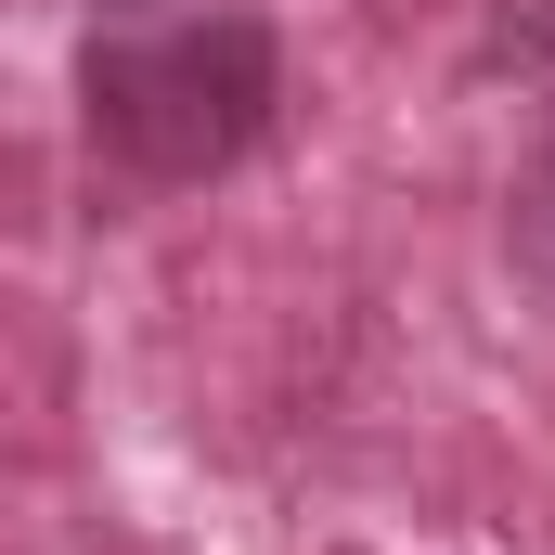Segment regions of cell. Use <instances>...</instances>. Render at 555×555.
<instances>
[{
	"label": "cell",
	"mask_w": 555,
	"mask_h": 555,
	"mask_svg": "<svg viewBox=\"0 0 555 555\" xmlns=\"http://www.w3.org/2000/svg\"><path fill=\"white\" fill-rule=\"evenodd\" d=\"M91 13H155V0H91Z\"/></svg>",
	"instance_id": "7a4b0ae2"
},
{
	"label": "cell",
	"mask_w": 555,
	"mask_h": 555,
	"mask_svg": "<svg viewBox=\"0 0 555 555\" xmlns=\"http://www.w3.org/2000/svg\"><path fill=\"white\" fill-rule=\"evenodd\" d=\"M284 39L259 13H168V26H91L78 117L130 181H220L272 142Z\"/></svg>",
	"instance_id": "6da1fadb"
}]
</instances>
